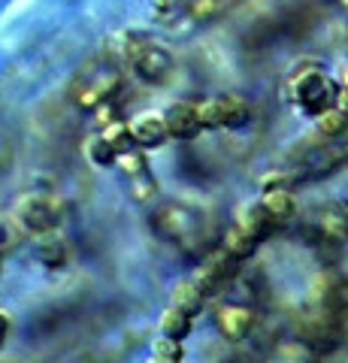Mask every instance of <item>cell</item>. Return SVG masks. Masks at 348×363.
<instances>
[{
  "label": "cell",
  "instance_id": "7a4b0ae2",
  "mask_svg": "<svg viewBox=\"0 0 348 363\" xmlns=\"http://www.w3.org/2000/svg\"><path fill=\"white\" fill-rule=\"evenodd\" d=\"M121 88H125V73L118 61L109 55H94L73 73L67 85V100L79 112H100L112 106Z\"/></svg>",
  "mask_w": 348,
  "mask_h": 363
},
{
  "label": "cell",
  "instance_id": "9a60e30c",
  "mask_svg": "<svg viewBox=\"0 0 348 363\" xmlns=\"http://www.w3.org/2000/svg\"><path fill=\"white\" fill-rule=\"evenodd\" d=\"M121 354V348L116 342H97V345H88V348H79L73 351L70 357H61L55 363H112Z\"/></svg>",
  "mask_w": 348,
  "mask_h": 363
},
{
  "label": "cell",
  "instance_id": "9c48e42d",
  "mask_svg": "<svg viewBox=\"0 0 348 363\" xmlns=\"http://www.w3.org/2000/svg\"><path fill=\"white\" fill-rule=\"evenodd\" d=\"M170 140H194L203 133V112H200V100H176V104L164 112Z\"/></svg>",
  "mask_w": 348,
  "mask_h": 363
},
{
  "label": "cell",
  "instance_id": "d6986e66",
  "mask_svg": "<svg viewBox=\"0 0 348 363\" xmlns=\"http://www.w3.org/2000/svg\"><path fill=\"white\" fill-rule=\"evenodd\" d=\"M16 152H18V143H16L13 130H9L6 124H0V173H6V169L13 167Z\"/></svg>",
  "mask_w": 348,
  "mask_h": 363
},
{
  "label": "cell",
  "instance_id": "8fae6325",
  "mask_svg": "<svg viewBox=\"0 0 348 363\" xmlns=\"http://www.w3.org/2000/svg\"><path fill=\"white\" fill-rule=\"evenodd\" d=\"M118 167H121V173H125V179H128V188H130L133 200L149 203L155 194H158V185H155L152 167H149V161H145V155H142L140 149L128 152V155L118 161Z\"/></svg>",
  "mask_w": 348,
  "mask_h": 363
},
{
  "label": "cell",
  "instance_id": "7402d4cb",
  "mask_svg": "<svg viewBox=\"0 0 348 363\" xmlns=\"http://www.w3.org/2000/svg\"><path fill=\"white\" fill-rule=\"evenodd\" d=\"M342 88H348V70H345V76H342Z\"/></svg>",
  "mask_w": 348,
  "mask_h": 363
},
{
  "label": "cell",
  "instance_id": "30bf717a",
  "mask_svg": "<svg viewBox=\"0 0 348 363\" xmlns=\"http://www.w3.org/2000/svg\"><path fill=\"white\" fill-rule=\"evenodd\" d=\"M254 324H257V315L254 309L242 303H224L215 309V327L224 339H230V342H242V339H249L254 333Z\"/></svg>",
  "mask_w": 348,
  "mask_h": 363
},
{
  "label": "cell",
  "instance_id": "5b68a950",
  "mask_svg": "<svg viewBox=\"0 0 348 363\" xmlns=\"http://www.w3.org/2000/svg\"><path fill=\"white\" fill-rule=\"evenodd\" d=\"M339 91H342V85H336L324 70H318V67H303L300 73L291 76L288 100L300 112H306V116L321 118L324 112H330L336 106Z\"/></svg>",
  "mask_w": 348,
  "mask_h": 363
},
{
  "label": "cell",
  "instance_id": "ba28073f",
  "mask_svg": "<svg viewBox=\"0 0 348 363\" xmlns=\"http://www.w3.org/2000/svg\"><path fill=\"white\" fill-rule=\"evenodd\" d=\"M133 149H137V145H133V133H130V124H125V121L106 124V128L88 143V155H91V161L100 167H116L121 157Z\"/></svg>",
  "mask_w": 348,
  "mask_h": 363
},
{
  "label": "cell",
  "instance_id": "277c9868",
  "mask_svg": "<svg viewBox=\"0 0 348 363\" xmlns=\"http://www.w3.org/2000/svg\"><path fill=\"white\" fill-rule=\"evenodd\" d=\"M67 212H70L67 197H61L58 191H52V188H37L16 200L13 221L18 230L28 236H49L64 224Z\"/></svg>",
  "mask_w": 348,
  "mask_h": 363
},
{
  "label": "cell",
  "instance_id": "ffe728a7",
  "mask_svg": "<svg viewBox=\"0 0 348 363\" xmlns=\"http://www.w3.org/2000/svg\"><path fill=\"white\" fill-rule=\"evenodd\" d=\"M6 336H9V315L0 309V348L6 345Z\"/></svg>",
  "mask_w": 348,
  "mask_h": 363
},
{
  "label": "cell",
  "instance_id": "e0dca14e",
  "mask_svg": "<svg viewBox=\"0 0 348 363\" xmlns=\"http://www.w3.org/2000/svg\"><path fill=\"white\" fill-rule=\"evenodd\" d=\"M318 133L324 136V140H342V136L348 133V116L342 109H330L324 112V116L318 118Z\"/></svg>",
  "mask_w": 348,
  "mask_h": 363
},
{
  "label": "cell",
  "instance_id": "6da1fadb",
  "mask_svg": "<svg viewBox=\"0 0 348 363\" xmlns=\"http://www.w3.org/2000/svg\"><path fill=\"white\" fill-rule=\"evenodd\" d=\"M152 227L167 245L185 257H209L215 252V218L197 203L167 200L152 212Z\"/></svg>",
  "mask_w": 348,
  "mask_h": 363
},
{
  "label": "cell",
  "instance_id": "2e32d148",
  "mask_svg": "<svg viewBox=\"0 0 348 363\" xmlns=\"http://www.w3.org/2000/svg\"><path fill=\"white\" fill-rule=\"evenodd\" d=\"M318 230H321V236H327V240L342 242L348 236V209L327 206L321 212V218H318Z\"/></svg>",
  "mask_w": 348,
  "mask_h": 363
},
{
  "label": "cell",
  "instance_id": "52a82bcc",
  "mask_svg": "<svg viewBox=\"0 0 348 363\" xmlns=\"http://www.w3.org/2000/svg\"><path fill=\"white\" fill-rule=\"evenodd\" d=\"M206 130H237L252 118V104L240 94H215L200 100Z\"/></svg>",
  "mask_w": 348,
  "mask_h": 363
},
{
  "label": "cell",
  "instance_id": "4fadbf2b",
  "mask_svg": "<svg viewBox=\"0 0 348 363\" xmlns=\"http://www.w3.org/2000/svg\"><path fill=\"white\" fill-rule=\"evenodd\" d=\"M130 133H133V145H137L140 152L161 149V145L170 140V130H167L164 116H142L140 121L130 124Z\"/></svg>",
  "mask_w": 348,
  "mask_h": 363
},
{
  "label": "cell",
  "instance_id": "ac0fdd59",
  "mask_svg": "<svg viewBox=\"0 0 348 363\" xmlns=\"http://www.w3.org/2000/svg\"><path fill=\"white\" fill-rule=\"evenodd\" d=\"M182 339H170V336H161L158 342H155V351L149 363H182Z\"/></svg>",
  "mask_w": 348,
  "mask_h": 363
},
{
  "label": "cell",
  "instance_id": "5bb4252c",
  "mask_svg": "<svg viewBox=\"0 0 348 363\" xmlns=\"http://www.w3.org/2000/svg\"><path fill=\"white\" fill-rule=\"evenodd\" d=\"M261 203H264V209H266L269 218H273L276 227L288 224V221L297 215V200H294V194H291V188H282V185L264 188Z\"/></svg>",
  "mask_w": 348,
  "mask_h": 363
},
{
  "label": "cell",
  "instance_id": "3957f363",
  "mask_svg": "<svg viewBox=\"0 0 348 363\" xmlns=\"http://www.w3.org/2000/svg\"><path fill=\"white\" fill-rule=\"evenodd\" d=\"M118 55L130 76L149 88H161L176 70V58L164 43L145 37V33H125L118 45Z\"/></svg>",
  "mask_w": 348,
  "mask_h": 363
},
{
  "label": "cell",
  "instance_id": "8992f818",
  "mask_svg": "<svg viewBox=\"0 0 348 363\" xmlns=\"http://www.w3.org/2000/svg\"><path fill=\"white\" fill-rule=\"evenodd\" d=\"M206 294L200 291V285L194 279H188L182 288L173 294L170 306H167V312L161 318V333L170 336V339H182L191 333V324H194V318L200 315V309L206 306Z\"/></svg>",
  "mask_w": 348,
  "mask_h": 363
},
{
  "label": "cell",
  "instance_id": "7c38bea8",
  "mask_svg": "<svg viewBox=\"0 0 348 363\" xmlns=\"http://www.w3.org/2000/svg\"><path fill=\"white\" fill-rule=\"evenodd\" d=\"M237 4L240 0H176V9L179 18L191 21V25H209L224 13H230Z\"/></svg>",
  "mask_w": 348,
  "mask_h": 363
},
{
  "label": "cell",
  "instance_id": "44dd1931",
  "mask_svg": "<svg viewBox=\"0 0 348 363\" xmlns=\"http://www.w3.org/2000/svg\"><path fill=\"white\" fill-rule=\"evenodd\" d=\"M336 109H342L345 116H348V88L339 91V100H336Z\"/></svg>",
  "mask_w": 348,
  "mask_h": 363
}]
</instances>
